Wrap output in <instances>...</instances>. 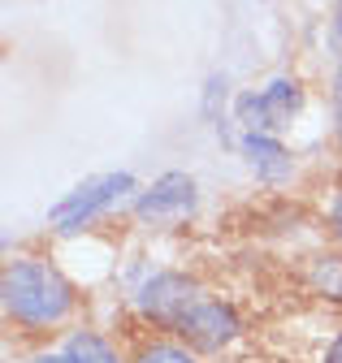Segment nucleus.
I'll use <instances>...</instances> for the list:
<instances>
[{
    "label": "nucleus",
    "mask_w": 342,
    "mask_h": 363,
    "mask_svg": "<svg viewBox=\"0 0 342 363\" xmlns=\"http://www.w3.org/2000/svg\"><path fill=\"white\" fill-rule=\"evenodd\" d=\"M0 307H5L9 325L26 333H44L70 320L78 307V294L57 264L39 255H18L5 264V277H0Z\"/></svg>",
    "instance_id": "1"
},
{
    "label": "nucleus",
    "mask_w": 342,
    "mask_h": 363,
    "mask_svg": "<svg viewBox=\"0 0 342 363\" xmlns=\"http://www.w3.org/2000/svg\"><path fill=\"white\" fill-rule=\"evenodd\" d=\"M139 191H143L139 177L126 173V169H109V173H96V177H82L74 191H65L48 208V230L53 234H78V230H87L92 220H100L113 208H121L126 199H135Z\"/></svg>",
    "instance_id": "2"
},
{
    "label": "nucleus",
    "mask_w": 342,
    "mask_h": 363,
    "mask_svg": "<svg viewBox=\"0 0 342 363\" xmlns=\"http://www.w3.org/2000/svg\"><path fill=\"white\" fill-rule=\"evenodd\" d=\"M308 91L294 74H273L265 86H247L230 100V121H238V134H277L294 125L304 113Z\"/></svg>",
    "instance_id": "3"
},
{
    "label": "nucleus",
    "mask_w": 342,
    "mask_h": 363,
    "mask_svg": "<svg viewBox=\"0 0 342 363\" xmlns=\"http://www.w3.org/2000/svg\"><path fill=\"white\" fill-rule=\"evenodd\" d=\"M131 212L148 230H174L199 212V182L187 169H169L131 199Z\"/></svg>",
    "instance_id": "4"
},
{
    "label": "nucleus",
    "mask_w": 342,
    "mask_h": 363,
    "mask_svg": "<svg viewBox=\"0 0 342 363\" xmlns=\"http://www.w3.org/2000/svg\"><path fill=\"white\" fill-rule=\"evenodd\" d=\"M199 298H204V290H199L195 277L174 272V268H160V272H148L143 286L135 290V311L143 315L148 325L174 333V329L182 325V315H187Z\"/></svg>",
    "instance_id": "5"
},
{
    "label": "nucleus",
    "mask_w": 342,
    "mask_h": 363,
    "mask_svg": "<svg viewBox=\"0 0 342 363\" xmlns=\"http://www.w3.org/2000/svg\"><path fill=\"white\" fill-rule=\"evenodd\" d=\"M191 350H199V354H217V350H226L238 333H243V320H238V311L230 307V303H221V298H199L187 315H182V325L174 329Z\"/></svg>",
    "instance_id": "6"
},
{
    "label": "nucleus",
    "mask_w": 342,
    "mask_h": 363,
    "mask_svg": "<svg viewBox=\"0 0 342 363\" xmlns=\"http://www.w3.org/2000/svg\"><path fill=\"white\" fill-rule=\"evenodd\" d=\"M238 156L260 186H286L294 177V152L277 134H238Z\"/></svg>",
    "instance_id": "7"
},
{
    "label": "nucleus",
    "mask_w": 342,
    "mask_h": 363,
    "mask_svg": "<svg viewBox=\"0 0 342 363\" xmlns=\"http://www.w3.org/2000/svg\"><path fill=\"white\" fill-rule=\"evenodd\" d=\"M308 286L321 298L342 303V251H321L308 259Z\"/></svg>",
    "instance_id": "8"
},
{
    "label": "nucleus",
    "mask_w": 342,
    "mask_h": 363,
    "mask_svg": "<svg viewBox=\"0 0 342 363\" xmlns=\"http://www.w3.org/2000/svg\"><path fill=\"white\" fill-rule=\"evenodd\" d=\"M65 350H70L74 363H121L117 346L104 333H96V329H74L65 337Z\"/></svg>",
    "instance_id": "9"
},
{
    "label": "nucleus",
    "mask_w": 342,
    "mask_h": 363,
    "mask_svg": "<svg viewBox=\"0 0 342 363\" xmlns=\"http://www.w3.org/2000/svg\"><path fill=\"white\" fill-rule=\"evenodd\" d=\"M135 363H199V350H191L182 337H156L135 350Z\"/></svg>",
    "instance_id": "10"
},
{
    "label": "nucleus",
    "mask_w": 342,
    "mask_h": 363,
    "mask_svg": "<svg viewBox=\"0 0 342 363\" xmlns=\"http://www.w3.org/2000/svg\"><path fill=\"white\" fill-rule=\"evenodd\" d=\"M226 100H230V78L226 74H208V82H204V117L221 125L230 117L226 113Z\"/></svg>",
    "instance_id": "11"
},
{
    "label": "nucleus",
    "mask_w": 342,
    "mask_h": 363,
    "mask_svg": "<svg viewBox=\"0 0 342 363\" xmlns=\"http://www.w3.org/2000/svg\"><path fill=\"white\" fill-rule=\"evenodd\" d=\"M333 139H338V147H342V61H338V69H333Z\"/></svg>",
    "instance_id": "12"
},
{
    "label": "nucleus",
    "mask_w": 342,
    "mask_h": 363,
    "mask_svg": "<svg viewBox=\"0 0 342 363\" xmlns=\"http://www.w3.org/2000/svg\"><path fill=\"white\" fill-rule=\"evenodd\" d=\"M325 216H329V230H333V238L342 242V186L333 191V199H329V212H325Z\"/></svg>",
    "instance_id": "13"
},
{
    "label": "nucleus",
    "mask_w": 342,
    "mask_h": 363,
    "mask_svg": "<svg viewBox=\"0 0 342 363\" xmlns=\"http://www.w3.org/2000/svg\"><path fill=\"white\" fill-rule=\"evenodd\" d=\"M329 43L338 48V61H342V0H333V22H329Z\"/></svg>",
    "instance_id": "14"
},
{
    "label": "nucleus",
    "mask_w": 342,
    "mask_h": 363,
    "mask_svg": "<svg viewBox=\"0 0 342 363\" xmlns=\"http://www.w3.org/2000/svg\"><path fill=\"white\" fill-rule=\"evenodd\" d=\"M26 363H74V359H70V350L61 346V350H39V354H31Z\"/></svg>",
    "instance_id": "15"
},
{
    "label": "nucleus",
    "mask_w": 342,
    "mask_h": 363,
    "mask_svg": "<svg viewBox=\"0 0 342 363\" xmlns=\"http://www.w3.org/2000/svg\"><path fill=\"white\" fill-rule=\"evenodd\" d=\"M325 363H342V333L325 346Z\"/></svg>",
    "instance_id": "16"
}]
</instances>
